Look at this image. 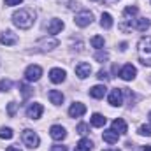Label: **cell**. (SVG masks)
I'll list each match as a JSON object with an SVG mask.
<instances>
[{
    "instance_id": "obj_12",
    "label": "cell",
    "mask_w": 151,
    "mask_h": 151,
    "mask_svg": "<svg viewBox=\"0 0 151 151\" xmlns=\"http://www.w3.org/2000/svg\"><path fill=\"white\" fill-rule=\"evenodd\" d=\"M84 113H86V106L81 104V102H74V104L69 107V114H70L72 118H79V116H83Z\"/></svg>"
},
{
    "instance_id": "obj_2",
    "label": "cell",
    "mask_w": 151,
    "mask_h": 151,
    "mask_svg": "<svg viewBox=\"0 0 151 151\" xmlns=\"http://www.w3.org/2000/svg\"><path fill=\"white\" fill-rule=\"evenodd\" d=\"M137 55L142 65L151 67V37H142L137 44Z\"/></svg>"
},
{
    "instance_id": "obj_41",
    "label": "cell",
    "mask_w": 151,
    "mask_h": 151,
    "mask_svg": "<svg viewBox=\"0 0 151 151\" xmlns=\"http://www.w3.org/2000/svg\"><path fill=\"white\" fill-rule=\"evenodd\" d=\"M150 81H151V77H150Z\"/></svg>"
},
{
    "instance_id": "obj_39",
    "label": "cell",
    "mask_w": 151,
    "mask_h": 151,
    "mask_svg": "<svg viewBox=\"0 0 151 151\" xmlns=\"http://www.w3.org/2000/svg\"><path fill=\"white\" fill-rule=\"evenodd\" d=\"M102 151H119V150H102Z\"/></svg>"
},
{
    "instance_id": "obj_30",
    "label": "cell",
    "mask_w": 151,
    "mask_h": 151,
    "mask_svg": "<svg viewBox=\"0 0 151 151\" xmlns=\"http://www.w3.org/2000/svg\"><path fill=\"white\" fill-rule=\"evenodd\" d=\"M11 86H12V83H11L9 79L0 81V91H9V90H11Z\"/></svg>"
},
{
    "instance_id": "obj_28",
    "label": "cell",
    "mask_w": 151,
    "mask_h": 151,
    "mask_svg": "<svg viewBox=\"0 0 151 151\" xmlns=\"http://www.w3.org/2000/svg\"><path fill=\"white\" fill-rule=\"evenodd\" d=\"M95 60L100 62V63H104V62L109 60V53H107V51H99V53L95 55Z\"/></svg>"
},
{
    "instance_id": "obj_16",
    "label": "cell",
    "mask_w": 151,
    "mask_h": 151,
    "mask_svg": "<svg viewBox=\"0 0 151 151\" xmlns=\"http://www.w3.org/2000/svg\"><path fill=\"white\" fill-rule=\"evenodd\" d=\"M47 97H49L51 104H55V106H62V104H63V95H62V91H58V90H51V91L47 93Z\"/></svg>"
},
{
    "instance_id": "obj_27",
    "label": "cell",
    "mask_w": 151,
    "mask_h": 151,
    "mask_svg": "<svg viewBox=\"0 0 151 151\" xmlns=\"http://www.w3.org/2000/svg\"><path fill=\"white\" fill-rule=\"evenodd\" d=\"M90 44H91L93 47H97V49H102V47H104V37H100V35H95V37H91Z\"/></svg>"
},
{
    "instance_id": "obj_11",
    "label": "cell",
    "mask_w": 151,
    "mask_h": 151,
    "mask_svg": "<svg viewBox=\"0 0 151 151\" xmlns=\"http://www.w3.org/2000/svg\"><path fill=\"white\" fill-rule=\"evenodd\" d=\"M49 134H51V137H53L55 141H62V139H65V137H67L65 128H63V127H60V125H53V127L49 128Z\"/></svg>"
},
{
    "instance_id": "obj_21",
    "label": "cell",
    "mask_w": 151,
    "mask_h": 151,
    "mask_svg": "<svg viewBox=\"0 0 151 151\" xmlns=\"http://www.w3.org/2000/svg\"><path fill=\"white\" fill-rule=\"evenodd\" d=\"M91 150H93V142L90 139H81L77 142V146H76L74 151H91Z\"/></svg>"
},
{
    "instance_id": "obj_9",
    "label": "cell",
    "mask_w": 151,
    "mask_h": 151,
    "mask_svg": "<svg viewBox=\"0 0 151 151\" xmlns=\"http://www.w3.org/2000/svg\"><path fill=\"white\" fill-rule=\"evenodd\" d=\"M76 74H77L79 79H86L88 76L91 74V65H90V63H84V62L77 63V65H76Z\"/></svg>"
},
{
    "instance_id": "obj_15",
    "label": "cell",
    "mask_w": 151,
    "mask_h": 151,
    "mask_svg": "<svg viewBox=\"0 0 151 151\" xmlns=\"http://www.w3.org/2000/svg\"><path fill=\"white\" fill-rule=\"evenodd\" d=\"M0 42H2L4 46H12V44H16V42H18V37H16L12 32H9V30H7V32H4V34L0 35Z\"/></svg>"
},
{
    "instance_id": "obj_25",
    "label": "cell",
    "mask_w": 151,
    "mask_h": 151,
    "mask_svg": "<svg viewBox=\"0 0 151 151\" xmlns=\"http://www.w3.org/2000/svg\"><path fill=\"white\" fill-rule=\"evenodd\" d=\"M14 132L9 127H0V139H12Z\"/></svg>"
},
{
    "instance_id": "obj_5",
    "label": "cell",
    "mask_w": 151,
    "mask_h": 151,
    "mask_svg": "<svg viewBox=\"0 0 151 151\" xmlns=\"http://www.w3.org/2000/svg\"><path fill=\"white\" fill-rule=\"evenodd\" d=\"M40 76H42V69H40L39 65H30V67H27V70H25V79L30 81V83L39 81Z\"/></svg>"
},
{
    "instance_id": "obj_1",
    "label": "cell",
    "mask_w": 151,
    "mask_h": 151,
    "mask_svg": "<svg viewBox=\"0 0 151 151\" xmlns=\"http://www.w3.org/2000/svg\"><path fill=\"white\" fill-rule=\"evenodd\" d=\"M34 21H35V12H34V9H19V11H16V12L12 14V23H14L18 28H21V30L32 28Z\"/></svg>"
},
{
    "instance_id": "obj_34",
    "label": "cell",
    "mask_w": 151,
    "mask_h": 151,
    "mask_svg": "<svg viewBox=\"0 0 151 151\" xmlns=\"http://www.w3.org/2000/svg\"><path fill=\"white\" fill-rule=\"evenodd\" d=\"M51 151H69V150H67V146H62V144H55V146H51Z\"/></svg>"
},
{
    "instance_id": "obj_14",
    "label": "cell",
    "mask_w": 151,
    "mask_h": 151,
    "mask_svg": "<svg viewBox=\"0 0 151 151\" xmlns=\"http://www.w3.org/2000/svg\"><path fill=\"white\" fill-rule=\"evenodd\" d=\"M63 28V21L62 19H51V23L47 25V34L49 35H56L58 32H62Z\"/></svg>"
},
{
    "instance_id": "obj_37",
    "label": "cell",
    "mask_w": 151,
    "mask_h": 151,
    "mask_svg": "<svg viewBox=\"0 0 151 151\" xmlns=\"http://www.w3.org/2000/svg\"><path fill=\"white\" fill-rule=\"evenodd\" d=\"M141 150H142V151H151V144H146V146H142Z\"/></svg>"
},
{
    "instance_id": "obj_13",
    "label": "cell",
    "mask_w": 151,
    "mask_h": 151,
    "mask_svg": "<svg viewBox=\"0 0 151 151\" xmlns=\"http://www.w3.org/2000/svg\"><path fill=\"white\" fill-rule=\"evenodd\" d=\"M65 70H63V69H51V70H49V79H51V81H53V83H56V84H58V83H63V81H65Z\"/></svg>"
},
{
    "instance_id": "obj_4",
    "label": "cell",
    "mask_w": 151,
    "mask_h": 151,
    "mask_svg": "<svg viewBox=\"0 0 151 151\" xmlns=\"http://www.w3.org/2000/svg\"><path fill=\"white\" fill-rule=\"evenodd\" d=\"M91 21H93V14L90 11H81L79 14H76V18H74V23L77 27H81V28L91 25Z\"/></svg>"
},
{
    "instance_id": "obj_38",
    "label": "cell",
    "mask_w": 151,
    "mask_h": 151,
    "mask_svg": "<svg viewBox=\"0 0 151 151\" xmlns=\"http://www.w3.org/2000/svg\"><path fill=\"white\" fill-rule=\"evenodd\" d=\"M119 49L125 51V49H127V42H121V44H119Z\"/></svg>"
},
{
    "instance_id": "obj_6",
    "label": "cell",
    "mask_w": 151,
    "mask_h": 151,
    "mask_svg": "<svg viewBox=\"0 0 151 151\" xmlns=\"http://www.w3.org/2000/svg\"><path fill=\"white\" fill-rule=\"evenodd\" d=\"M109 104L113 107H119L123 104V88H114L109 93Z\"/></svg>"
},
{
    "instance_id": "obj_20",
    "label": "cell",
    "mask_w": 151,
    "mask_h": 151,
    "mask_svg": "<svg viewBox=\"0 0 151 151\" xmlns=\"http://www.w3.org/2000/svg\"><path fill=\"white\" fill-rule=\"evenodd\" d=\"M150 27H151V21L148 18H139V19H135V23H134V28H137V30H141V32H146Z\"/></svg>"
},
{
    "instance_id": "obj_26",
    "label": "cell",
    "mask_w": 151,
    "mask_h": 151,
    "mask_svg": "<svg viewBox=\"0 0 151 151\" xmlns=\"http://www.w3.org/2000/svg\"><path fill=\"white\" fill-rule=\"evenodd\" d=\"M137 12H139V9H137V7H135V5H128V7H127V9H125V11H123V16H125V18H128V19H130V18H134V16H135V14H137Z\"/></svg>"
},
{
    "instance_id": "obj_31",
    "label": "cell",
    "mask_w": 151,
    "mask_h": 151,
    "mask_svg": "<svg viewBox=\"0 0 151 151\" xmlns=\"http://www.w3.org/2000/svg\"><path fill=\"white\" fill-rule=\"evenodd\" d=\"M16 109H18V104H16V102H9V106H7V114L12 118V116L16 114Z\"/></svg>"
},
{
    "instance_id": "obj_23",
    "label": "cell",
    "mask_w": 151,
    "mask_h": 151,
    "mask_svg": "<svg viewBox=\"0 0 151 151\" xmlns=\"http://www.w3.org/2000/svg\"><path fill=\"white\" fill-rule=\"evenodd\" d=\"M90 121H91V125H93V127L100 128V127H104V125H106V121H107V119H106V118H104L102 114L95 113L93 116H91V119H90Z\"/></svg>"
},
{
    "instance_id": "obj_18",
    "label": "cell",
    "mask_w": 151,
    "mask_h": 151,
    "mask_svg": "<svg viewBox=\"0 0 151 151\" xmlns=\"http://www.w3.org/2000/svg\"><path fill=\"white\" fill-rule=\"evenodd\" d=\"M102 139H104L106 142H109V144H114V142H118V139H119V134H116L113 128H111V130H104V134H102Z\"/></svg>"
},
{
    "instance_id": "obj_10",
    "label": "cell",
    "mask_w": 151,
    "mask_h": 151,
    "mask_svg": "<svg viewBox=\"0 0 151 151\" xmlns=\"http://www.w3.org/2000/svg\"><path fill=\"white\" fill-rule=\"evenodd\" d=\"M42 111H44L42 106L35 102V104H30V106H28V109H27V116H28L30 119H37V118L42 116Z\"/></svg>"
},
{
    "instance_id": "obj_32",
    "label": "cell",
    "mask_w": 151,
    "mask_h": 151,
    "mask_svg": "<svg viewBox=\"0 0 151 151\" xmlns=\"http://www.w3.org/2000/svg\"><path fill=\"white\" fill-rule=\"evenodd\" d=\"M88 130H90V127H88L86 123H79V125H77V134L84 135V134H88Z\"/></svg>"
},
{
    "instance_id": "obj_7",
    "label": "cell",
    "mask_w": 151,
    "mask_h": 151,
    "mask_svg": "<svg viewBox=\"0 0 151 151\" xmlns=\"http://www.w3.org/2000/svg\"><path fill=\"white\" fill-rule=\"evenodd\" d=\"M135 76H137V69H135L132 63H127V65L119 70V77H121L123 81H132Z\"/></svg>"
},
{
    "instance_id": "obj_8",
    "label": "cell",
    "mask_w": 151,
    "mask_h": 151,
    "mask_svg": "<svg viewBox=\"0 0 151 151\" xmlns=\"http://www.w3.org/2000/svg\"><path fill=\"white\" fill-rule=\"evenodd\" d=\"M58 46V40L55 37L51 39H40L37 42V49L39 51H51V49H55Z\"/></svg>"
},
{
    "instance_id": "obj_17",
    "label": "cell",
    "mask_w": 151,
    "mask_h": 151,
    "mask_svg": "<svg viewBox=\"0 0 151 151\" xmlns=\"http://www.w3.org/2000/svg\"><path fill=\"white\" fill-rule=\"evenodd\" d=\"M113 130L116 134H127V123H125V119H121V118H116L113 121Z\"/></svg>"
},
{
    "instance_id": "obj_36",
    "label": "cell",
    "mask_w": 151,
    "mask_h": 151,
    "mask_svg": "<svg viewBox=\"0 0 151 151\" xmlns=\"http://www.w3.org/2000/svg\"><path fill=\"white\" fill-rule=\"evenodd\" d=\"M5 151H21V150H19V148H16V146H9Z\"/></svg>"
},
{
    "instance_id": "obj_24",
    "label": "cell",
    "mask_w": 151,
    "mask_h": 151,
    "mask_svg": "<svg viewBox=\"0 0 151 151\" xmlns=\"http://www.w3.org/2000/svg\"><path fill=\"white\" fill-rule=\"evenodd\" d=\"M19 91H21V95H23V99H28L32 93H34V90L28 86V84H25V83H19Z\"/></svg>"
},
{
    "instance_id": "obj_19",
    "label": "cell",
    "mask_w": 151,
    "mask_h": 151,
    "mask_svg": "<svg viewBox=\"0 0 151 151\" xmlns=\"http://www.w3.org/2000/svg\"><path fill=\"white\" fill-rule=\"evenodd\" d=\"M106 91H107V88H106L104 84H97V86H93V88L90 90V95H91L93 99H102V97L106 95Z\"/></svg>"
},
{
    "instance_id": "obj_22",
    "label": "cell",
    "mask_w": 151,
    "mask_h": 151,
    "mask_svg": "<svg viewBox=\"0 0 151 151\" xmlns=\"http://www.w3.org/2000/svg\"><path fill=\"white\" fill-rule=\"evenodd\" d=\"M100 25H102V28L109 30V28L113 27V16H111L109 12H104V14L100 16Z\"/></svg>"
},
{
    "instance_id": "obj_3",
    "label": "cell",
    "mask_w": 151,
    "mask_h": 151,
    "mask_svg": "<svg viewBox=\"0 0 151 151\" xmlns=\"http://www.w3.org/2000/svg\"><path fill=\"white\" fill-rule=\"evenodd\" d=\"M21 139H23L25 146H27V148H30V150L37 148L39 142H40L39 135L35 134V132H34V130H23V134H21Z\"/></svg>"
},
{
    "instance_id": "obj_29",
    "label": "cell",
    "mask_w": 151,
    "mask_h": 151,
    "mask_svg": "<svg viewBox=\"0 0 151 151\" xmlns=\"http://www.w3.org/2000/svg\"><path fill=\"white\" fill-rule=\"evenodd\" d=\"M139 135L151 137V125H142V127H139Z\"/></svg>"
},
{
    "instance_id": "obj_35",
    "label": "cell",
    "mask_w": 151,
    "mask_h": 151,
    "mask_svg": "<svg viewBox=\"0 0 151 151\" xmlns=\"http://www.w3.org/2000/svg\"><path fill=\"white\" fill-rule=\"evenodd\" d=\"M23 0H5V5H9V7H12V5H19Z\"/></svg>"
},
{
    "instance_id": "obj_40",
    "label": "cell",
    "mask_w": 151,
    "mask_h": 151,
    "mask_svg": "<svg viewBox=\"0 0 151 151\" xmlns=\"http://www.w3.org/2000/svg\"><path fill=\"white\" fill-rule=\"evenodd\" d=\"M148 118H150V121H151V111H150V114H148Z\"/></svg>"
},
{
    "instance_id": "obj_33",
    "label": "cell",
    "mask_w": 151,
    "mask_h": 151,
    "mask_svg": "<svg viewBox=\"0 0 151 151\" xmlns=\"http://www.w3.org/2000/svg\"><path fill=\"white\" fill-rule=\"evenodd\" d=\"M97 77H99L100 81H107V79H109V76H107V72H106V70H99Z\"/></svg>"
}]
</instances>
